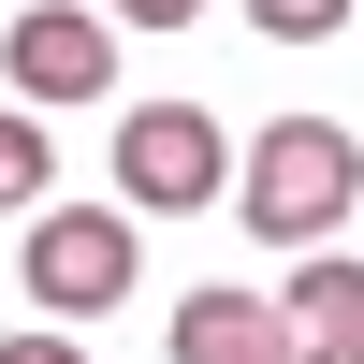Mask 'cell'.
Listing matches in <instances>:
<instances>
[{"label":"cell","mask_w":364,"mask_h":364,"mask_svg":"<svg viewBox=\"0 0 364 364\" xmlns=\"http://www.w3.org/2000/svg\"><path fill=\"white\" fill-rule=\"evenodd\" d=\"M350 204H364V146L336 117H277L248 146V233L262 248H321V233H350Z\"/></svg>","instance_id":"1"},{"label":"cell","mask_w":364,"mask_h":364,"mask_svg":"<svg viewBox=\"0 0 364 364\" xmlns=\"http://www.w3.org/2000/svg\"><path fill=\"white\" fill-rule=\"evenodd\" d=\"M132 262H146L132 204H44L29 248H15V277H29V306H44V321H102L117 291H132Z\"/></svg>","instance_id":"2"},{"label":"cell","mask_w":364,"mask_h":364,"mask_svg":"<svg viewBox=\"0 0 364 364\" xmlns=\"http://www.w3.org/2000/svg\"><path fill=\"white\" fill-rule=\"evenodd\" d=\"M233 190V132L204 102H132L117 117V204L132 219H190V204Z\"/></svg>","instance_id":"3"},{"label":"cell","mask_w":364,"mask_h":364,"mask_svg":"<svg viewBox=\"0 0 364 364\" xmlns=\"http://www.w3.org/2000/svg\"><path fill=\"white\" fill-rule=\"evenodd\" d=\"M0 73H15V102H102L117 87V15H87V0H29L15 29H0Z\"/></svg>","instance_id":"4"},{"label":"cell","mask_w":364,"mask_h":364,"mask_svg":"<svg viewBox=\"0 0 364 364\" xmlns=\"http://www.w3.org/2000/svg\"><path fill=\"white\" fill-rule=\"evenodd\" d=\"M175 364H291V321H277V291H233V277L175 291Z\"/></svg>","instance_id":"5"},{"label":"cell","mask_w":364,"mask_h":364,"mask_svg":"<svg viewBox=\"0 0 364 364\" xmlns=\"http://www.w3.org/2000/svg\"><path fill=\"white\" fill-rule=\"evenodd\" d=\"M277 321H291V364H364V262L306 248L291 291H277Z\"/></svg>","instance_id":"6"},{"label":"cell","mask_w":364,"mask_h":364,"mask_svg":"<svg viewBox=\"0 0 364 364\" xmlns=\"http://www.w3.org/2000/svg\"><path fill=\"white\" fill-rule=\"evenodd\" d=\"M44 190H58V146H44V117H0V219H44Z\"/></svg>","instance_id":"7"},{"label":"cell","mask_w":364,"mask_h":364,"mask_svg":"<svg viewBox=\"0 0 364 364\" xmlns=\"http://www.w3.org/2000/svg\"><path fill=\"white\" fill-rule=\"evenodd\" d=\"M248 29H277V44H321V29H350V0H248Z\"/></svg>","instance_id":"8"},{"label":"cell","mask_w":364,"mask_h":364,"mask_svg":"<svg viewBox=\"0 0 364 364\" xmlns=\"http://www.w3.org/2000/svg\"><path fill=\"white\" fill-rule=\"evenodd\" d=\"M0 364H87V350L58 336V321H29V336H0Z\"/></svg>","instance_id":"9"},{"label":"cell","mask_w":364,"mask_h":364,"mask_svg":"<svg viewBox=\"0 0 364 364\" xmlns=\"http://www.w3.org/2000/svg\"><path fill=\"white\" fill-rule=\"evenodd\" d=\"M102 15H132V29H190L204 0H102Z\"/></svg>","instance_id":"10"}]
</instances>
